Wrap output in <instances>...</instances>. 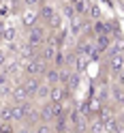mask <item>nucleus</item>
I'll return each mask as SVG.
<instances>
[{"label":"nucleus","instance_id":"f257e3e1","mask_svg":"<svg viewBox=\"0 0 124 133\" xmlns=\"http://www.w3.org/2000/svg\"><path fill=\"white\" fill-rule=\"evenodd\" d=\"M47 37H49V30L45 26H41V24H37V26L26 30V41H28V45H32L34 52H39V49L47 43Z\"/></svg>","mask_w":124,"mask_h":133},{"label":"nucleus","instance_id":"f03ea898","mask_svg":"<svg viewBox=\"0 0 124 133\" xmlns=\"http://www.w3.org/2000/svg\"><path fill=\"white\" fill-rule=\"evenodd\" d=\"M47 62L45 60H41L39 56H32L28 58V60H21V71H24V75H32V77H43L45 75V71H47Z\"/></svg>","mask_w":124,"mask_h":133},{"label":"nucleus","instance_id":"7ed1b4c3","mask_svg":"<svg viewBox=\"0 0 124 133\" xmlns=\"http://www.w3.org/2000/svg\"><path fill=\"white\" fill-rule=\"evenodd\" d=\"M19 19H21V26L24 28H32L37 26V24H41V17H39V6H26V9H21L19 13Z\"/></svg>","mask_w":124,"mask_h":133},{"label":"nucleus","instance_id":"20e7f679","mask_svg":"<svg viewBox=\"0 0 124 133\" xmlns=\"http://www.w3.org/2000/svg\"><path fill=\"white\" fill-rule=\"evenodd\" d=\"M69 24H71V26H69V35L75 37V39H79V37L88 30V26H90L88 17H84V15H75V17H71Z\"/></svg>","mask_w":124,"mask_h":133},{"label":"nucleus","instance_id":"39448f33","mask_svg":"<svg viewBox=\"0 0 124 133\" xmlns=\"http://www.w3.org/2000/svg\"><path fill=\"white\" fill-rule=\"evenodd\" d=\"M105 64H107V71L111 73V77H115L118 73L124 69V54L120 52V54H113V56H109L105 60Z\"/></svg>","mask_w":124,"mask_h":133},{"label":"nucleus","instance_id":"423d86ee","mask_svg":"<svg viewBox=\"0 0 124 133\" xmlns=\"http://www.w3.org/2000/svg\"><path fill=\"white\" fill-rule=\"evenodd\" d=\"M41 82H43V77H32V75H24V79H21V86H24V90H26L28 99H34L37 90H39V86H41Z\"/></svg>","mask_w":124,"mask_h":133},{"label":"nucleus","instance_id":"0eeeda50","mask_svg":"<svg viewBox=\"0 0 124 133\" xmlns=\"http://www.w3.org/2000/svg\"><path fill=\"white\" fill-rule=\"evenodd\" d=\"M69 97H71V90L67 86H62V84L52 86V92H49V101L52 103H64Z\"/></svg>","mask_w":124,"mask_h":133},{"label":"nucleus","instance_id":"6e6552de","mask_svg":"<svg viewBox=\"0 0 124 133\" xmlns=\"http://www.w3.org/2000/svg\"><path fill=\"white\" fill-rule=\"evenodd\" d=\"M109 99L115 107L124 110V86H118L115 82H111L109 84Z\"/></svg>","mask_w":124,"mask_h":133},{"label":"nucleus","instance_id":"1a4fd4ad","mask_svg":"<svg viewBox=\"0 0 124 133\" xmlns=\"http://www.w3.org/2000/svg\"><path fill=\"white\" fill-rule=\"evenodd\" d=\"M56 54H58V45H54L52 41H47V43H45V45H43V47H41L39 52H37V56L41 58V60H45L47 64H52V62H54Z\"/></svg>","mask_w":124,"mask_h":133},{"label":"nucleus","instance_id":"9d476101","mask_svg":"<svg viewBox=\"0 0 124 133\" xmlns=\"http://www.w3.org/2000/svg\"><path fill=\"white\" fill-rule=\"evenodd\" d=\"M54 15H58V9H56L52 2H47V0H45V2L39 6V17H41V24L45 26L47 22H52V17H54Z\"/></svg>","mask_w":124,"mask_h":133},{"label":"nucleus","instance_id":"9b49d317","mask_svg":"<svg viewBox=\"0 0 124 133\" xmlns=\"http://www.w3.org/2000/svg\"><path fill=\"white\" fill-rule=\"evenodd\" d=\"M0 41L6 45H11L17 41V28L11 26V24H2V28H0Z\"/></svg>","mask_w":124,"mask_h":133},{"label":"nucleus","instance_id":"f8f14e48","mask_svg":"<svg viewBox=\"0 0 124 133\" xmlns=\"http://www.w3.org/2000/svg\"><path fill=\"white\" fill-rule=\"evenodd\" d=\"M101 122H103L105 133H122V124H120V120H118V114L107 116V118H105V120H101Z\"/></svg>","mask_w":124,"mask_h":133},{"label":"nucleus","instance_id":"ddd939ff","mask_svg":"<svg viewBox=\"0 0 124 133\" xmlns=\"http://www.w3.org/2000/svg\"><path fill=\"white\" fill-rule=\"evenodd\" d=\"M43 82H45V84H49V86L60 84V69L49 64V66H47V71H45V75H43Z\"/></svg>","mask_w":124,"mask_h":133},{"label":"nucleus","instance_id":"4468645a","mask_svg":"<svg viewBox=\"0 0 124 133\" xmlns=\"http://www.w3.org/2000/svg\"><path fill=\"white\" fill-rule=\"evenodd\" d=\"M49 92H52V86L49 84H45V82H41V86H39V90H37V95H34V101L37 105L39 103H45V101H49Z\"/></svg>","mask_w":124,"mask_h":133},{"label":"nucleus","instance_id":"2eb2a0df","mask_svg":"<svg viewBox=\"0 0 124 133\" xmlns=\"http://www.w3.org/2000/svg\"><path fill=\"white\" fill-rule=\"evenodd\" d=\"M111 41H113L111 35H96V37H94V47H96L101 54H105V49L111 45Z\"/></svg>","mask_w":124,"mask_h":133},{"label":"nucleus","instance_id":"dca6fc26","mask_svg":"<svg viewBox=\"0 0 124 133\" xmlns=\"http://www.w3.org/2000/svg\"><path fill=\"white\" fill-rule=\"evenodd\" d=\"M88 2L86 0H75V2H73V9H75V15H84L86 17V13H88Z\"/></svg>","mask_w":124,"mask_h":133},{"label":"nucleus","instance_id":"f3484780","mask_svg":"<svg viewBox=\"0 0 124 133\" xmlns=\"http://www.w3.org/2000/svg\"><path fill=\"white\" fill-rule=\"evenodd\" d=\"M32 129H34V133H56L54 131V122H39Z\"/></svg>","mask_w":124,"mask_h":133},{"label":"nucleus","instance_id":"a211bd4d","mask_svg":"<svg viewBox=\"0 0 124 133\" xmlns=\"http://www.w3.org/2000/svg\"><path fill=\"white\" fill-rule=\"evenodd\" d=\"M0 133H17V122L0 120Z\"/></svg>","mask_w":124,"mask_h":133},{"label":"nucleus","instance_id":"6ab92c4d","mask_svg":"<svg viewBox=\"0 0 124 133\" xmlns=\"http://www.w3.org/2000/svg\"><path fill=\"white\" fill-rule=\"evenodd\" d=\"M60 15L62 17H75V9H73V2H64L62 4V11H60Z\"/></svg>","mask_w":124,"mask_h":133},{"label":"nucleus","instance_id":"aec40b11","mask_svg":"<svg viewBox=\"0 0 124 133\" xmlns=\"http://www.w3.org/2000/svg\"><path fill=\"white\" fill-rule=\"evenodd\" d=\"M86 17H88V19H94V22H96V19H101V11H98V6H94V4H92V6H88Z\"/></svg>","mask_w":124,"mask_h":133},{"label":"nucleus","instance_id":"412c9836","mask_svg":"<svg viewBox=\"0 0 124 133\" xmlns=\"http://www.w3.org/2000/svg\"><path fill=\"white\" fill-rule=\"evenodd\" d=\"M9 60H11V56H9V52H6L4 47H0V69H2V66H4L6 62H9Z\"/></svg>","mask_w":124,"mask_h":133},{"label":"nucleus","instance_id":"4be33fe9","mask_svg":"<svg viewBox=\"0 0 124 133\" xmlns=\"http://www.w3.org/2000/svg\"><path fill=\"white\" fill-rule=\"evenodd\" d=\"M43 2H45V0H21L24 6H41Z\"/></svg>","mask_w":124,"mask_h":133},{"label":"nucleus","instance_id":"5701e85b","mask_svg":"<svg viewBox=\"0 0 124 133\" xmlns=\"http://www.w3.org/2000/svg\"><path fill=\"white\" fill-rule=\"evenodd\" d=\"M113 82H115V84H118V86H124V69L118 73V75H115L113 77Z\"/></svg>","mask_w":124,"mask_h":133},{"label":"nucleus","instance_id":"b1692460","mask_svg":"<svg viewBox=\"0 0 124 133\" xmlns=\"http://www.w3.org/2000/svg\"><path fill=\"white\" fill-rule=\"evenodd\" d=\"M17 133H34V129H32V127H26V124H19V127H17Z\"/></svg>","mask_w":124,"mask_h":133},{"label":"nucleus","instance_id":"393cba45","mask_svg":"<svg viewBox=\"0 0 124 133\" xmlns=\"http://www.w3.org/2000/svg\"><path fill=\"white\" fill-rule=\"evenodd\" d=\"M2 24H4V22H2V17H0V28H2Z\"/></svg>","mask_w":124,"mask_h":133},{"label":"nucleus","instance_id":"a878e982","mask_svg":"<svg viewBox=\"0 0 124 133\" xmlns=\"http://www.w3.org/2000/svg\"><path fill=\"white\" fill-rule=\"evenodd\" d=\"M122 133H124V129H122Z\"/></svg>","mask_w":124,"mask_h":133}]
</instances>
